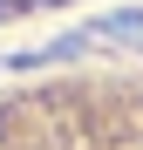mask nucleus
<instances>
[{
  "label": "nucleus",
  "mask_w": 143,
  "mask_h": 150,
  "mask_svg": "<svg viewBox=\"0 0 143 150\" xmlns=\"http://www.w3.org/2000/svg\"><path fill=\"white\" fill-rule=\"evenodd\" d=\"M95 41H109V48H143V14H109L102 28H95Z\"/></svg>",
  "instance_id": "f257e3e1"
}]
</instances>
